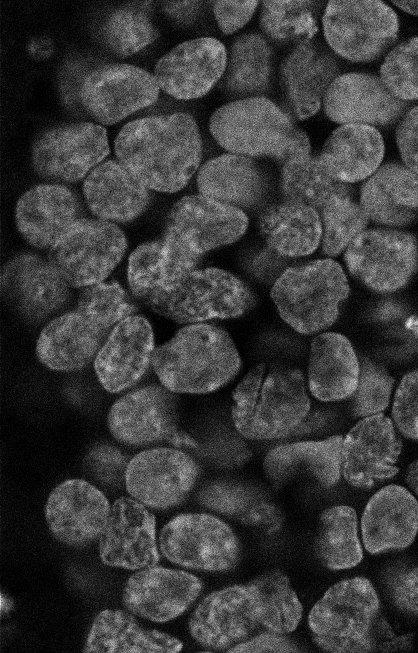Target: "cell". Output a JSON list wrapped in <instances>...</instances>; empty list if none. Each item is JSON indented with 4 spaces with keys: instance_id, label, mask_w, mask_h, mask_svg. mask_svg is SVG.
I'll use <instances>...</instances> for the list:
<instances>
[{
    "instance_id": "1",
    "label": "cell",
    "mask_w": 418,
    "mask_h": 653,
    "mask_svg": "<svg viewBox=\"0 0 418 653\" xmlns=\"http://www.w3.org/2000/svg\"><path fill=\"white\" fill-rule=\"evenodd\" d=\"M114 149L119 162L148 189L175 193L198 170L202 139L195 118L175 112L127 123Z\"/></svg>"
},
{
    "instance_id": "2",
    "label": "cell",
    "mask_w": 418,
    "mask_h": 653,
    "mask_svg": "<svg viewBox=\"0 0 418 653\" xmlns=\"http://www.w3.org/2000/svg\"><path fill=\"white\" fill-rule=\"evenodd\" d=\"M135 306L117 282L84 287L77 307L50 321L36 343L38 360L54 371H75L95 359L112 329Z\"/></svg>"
},
{
    "instance_id": "3",
    "label": "cell",
    "mask_w": 418,
    "mask_h": 653,
    "mask_svg": "<svg viewBox=\"0 0 418 653\" xmlns=\"http://www.w3.org/2000/svg\"><path fill=\"white\" fill-rule=\"evenodd\" d=\"M232 421L251 440H271L295 431L307 417L310 399L301 370L259 363L233 391Z\"/></svg>"
},
{
    "instance_id": "4",
    "label": "cell",
    "mask_w": 418,
    "mask_h": 653,
    "mask_svg": "<svg viewBox=\"0 0 418 653\" xmlns=\"http://www.w3.org/2000/svg\"><path fill=\"white\" fill-rule=\"evenodd\" d=\"M151 364L161 385L174 393L207 394L232 381L241 358L229 333L221 327L188 324L156 347Z\"/></svg>"
},
{
    "instance_id": "5",
    "label": "cell",
    "mask_w": 418,
    "mask_h": 653,
    "mask_svg": "<svg viewBox=\"0 0 418 653\" xmlns=\"http://www.w3.org/2000/svg\"><path fill=\"white\" fill-rule=\"evenodd\" d=\"M214 140L228 153L267 157L282 165L311 154L310 140L294 117L265 96L235 99L217 108L209 119Z\"/></svg>"
},
{
    "instance_id": "6",
    "label": "cell",
    "mask_w": 418,
    "mask_h": 653,
    "mask_svg": "<svg viewBox=\"0 0 418 653\" xmlns=\"http://www.w3.org/2000/svg\"><path fill=\"white\" fill-rule=\"evenodd\" d=\"M379 607V597L367 578L334 584L309 613L314 643L328 652L379 651L385 626L378 618Z\"/></svg>"
},
{
    "instance_id": "7",
    "label": "cell",
    "mask_w": 418,
    "mask_h": 653,
    "mask_svg": "<svg viewBox=\"0 0 418 653\" xmlns=\"http://www.w3.org/2000/svg\"><path fill=\"white\" fill-rule=\"evenodd\" d=\"M155 313L181 324L244 315L255 304L249 286L219 268L194 269L138 298Z\"/></svg>"
},
{
    "instance_id": "8",
    "label": "cell",
    "mask_w": 418,
    "mask_h": 653,
    "mask_svg": "<svg viewBox=\"0 0 418 653\" xmlns=\"http://www.w3.org/2000/svg\"><path fill=\"white\" fill-rule=\"evenodd\" d=\"M350 292L346 274L330 258L286 269L271 288L280 317L296 332L311 335L329 328Z\"/></svg>"
},
{
    "instance_id": "9",
    "label": "cell",
    "mask_w": 418,
    "mask_h": 653,
    "mask_svg": "<svg viewBox=\"0 0 418 653\" xmlns=\"http://www.w3.org/2000/svg\"><path fill=\"white\" fill-rule=\"evenodd\" d=\"M321 21L328 47L350 62L378 59L398 37V17L382 1H329Z\"/></svg>"
},
{
    "instance_id": "10",
    "label": "cell",
    "mask_w": 418,
    "mask_h": 653,
    "mask_svg": "<svg viewBox=\"0 0 418 653\" xmlns=\"http://www.w3.org/2000/svg\"><path fill=\"white\" fill-rule=\"evenodd\" d=\"M127 248L123 231L105 220L78 219L50 248L49 262L70 287L103 282Z\"/></svg>"
},
{
    "instance_id": "11",
    "label": "cell",
    "mask_w": 418,
    "mask_h": 653,
    "mask_svg": "<svg viewBox=\"0 0 418 653\" xmlns=\"http://www.w3.org/2000/svg\"><path fill=\"white\" fill-rule=\"evenodd\" d=\"M158 547L169 562L200 571H227L240 558L239 540L231 527L206 513L172 518L160 531Z\"/></svg>"
},
{
    "instance_id": "12",
    "label": "cell",
    "mask_w": 418,
    "mask_h": 653,
    "mask_svg": "<svg viewBox=\"0 0 418 653\" xmlns=\"http://www.w3.org/2000/svg\"><path fill=\"white\" fill-rule=\"evenodd\" d=\"M176 393L163 385H148L117 399L109 409L111 435L129 446L167 442L176 447H196V441L178 426Z\"/></svg>"
},
{
    "instance_id": "13",
    "label": "cell",
    "mask_w": 418,
    "mask_h": 653,
    "mask_svg": "<svg viewBox=\"0 0 418 653\" xmlns=\"http://www.w3.org/2000/svg\"><path fill=\"white\" fill-rule=\"evenodd\" d=\"M350 274L378 293L404 288L418 270V241L390 228L364 230L344 251Z\"/></svg>"
},
{
    "instance_id": "14",
    "label": "cell",
    "mask_w": 418,
    "mask_h": 653,
    "mask_svg": "<svg viewBox=\"0 0 418 653\" xmlns=\"http://www.w3.org/2000/svg\"><path fill=\"white\" fill-rule=\"evenodd\" d=\"M248 223V217L241 209L202 194L188 195L171 208L162 238L201 258L207 251L240 239Z\"/></svg>"
},
{
    "instance_id": "15",
    "label": "cell",
    "mask_w": 418,
    "mask_h": 653,
    "mask_svg": "<svg viewBox=\"0 0 418 653\" xmlns=\"http://www.w3.org/2000/svg\"><path fill=\"white\" fill-rule=\"evenodd\" d=\"M262 627L261 610L249 582L205 596L192 612L188 629L201 646L228 651Z\"/></svg>"
},
{
    "instance_id": "16",
    "label": "cell",
    "mask_w": 418,
    "mask_h": 653,
    "mask_svg": "<svg viewBox=\"0 0 418 653\" xmlns=\"http://www.w3.org/2000/svg\"><path fill=\"white\" fill-rule=\"evenodd\" d=\"M199 472L185 452L158 447L141 451L128 462L124 483L130 497L148 508L165 510L185 500Z\"/></svg>"
},
{
    "instance_id": "17",
    "label": "cell",
    "mask_w": 418,
    "mask_h": 653,
    "mask_svg": "<svg viewBox=\"0 0 418 653\" xmlns=\"http://www.w3.org/2000/svg\"><path fill=\"white\" fill-rule=\"evenodd\" d=\"M107 131L90 123L52 128L34 142L32 165L42 177L75 182L91 172L109 154Z\"/></svg>"
},
{
    "instance_id": "18",
    "label": "cell",
    "mask_w": 418,
    "mask_h": 653,
    "mask_svg": "<svg viewBox=\"0 0 418 653\" xmlns=\"http://www.w3.org/2000/svg\"><path fill=\"white\" fill-rule=\"evenodd\" d=\"M160 93L150 72L128 64H110L90 72L80 88V100L99 123L112 125L154 104Z\"/></svg>"
},
{
    "instance_id": "19",
    "label": "cell",
    "mask_w": 418,
    "mask_h": 653,
    "mask_svg": "<svg viewBox=\"0 0 418 653\" xmlns=\"http://www.w3.org/2000/svg\"><path fill=\"white\" fill-rule=\"evenodd\" d=\"M402 442L383 413L359 420L343 438L341 475L351 486L369 489L394 477Z\"/></svg>"
},
{
    "instance_id": "20",
    "label": "cell",
    "mask_w": 418,
    "mask_h": 653,
    "mask_svg": "<svg viewBox=\"0 0 418 653\" xmlns=\"http://www.w3.org/2000/svg\"><path fill=\"white\" fill-rule=\"evenodd\" d=\"M98 543L100 559L109 567L134 571L160 561L155 516L132 497L114 501Z\"/></svg>"
},
{
    "instance_id": "21",
    "label": "cell",
    "mask_w": 418,
    "mask_h": 653,
    "mask_svg": "<svg viewBox=\"0 0 418 653\" xmlns=\"http://www.w3.org/2000/svg\"><path fill=\"white\" fill-rule=\"evenodd\" d=\"M228 51L214 37L184 41L164 54L154 67V77L167 95L178 100L205 96L224 75Z\"/></svg>"
},
{
    "instance_id": "22",
    "label": "cell",
    "mask_w": 418,
    "mask_h": 653,
    "mask_svg": "<svg viewBox=\"0 0 418 653\" xmlns=\"http://www.w3.org/2000/svg\"><path fill=\"white\" fill-rule=\"evenodd\" d=\"M111 506L106 496L83 479H68L49 494L45 519L56 540L85 547L99 539Z\"/></svg>"
},
{
    "instance_id": "23",
    "label": "cell",
    "mask_w": 418,
    "mask_h": 653,
    "mask_svg": "<svg viewBox=\"0 0 418 653\" xmlns=\"http://www.w3.org/2000/svg\"><path fill=\"white\" fill-rule=\"evenodd\" d=\"M202 581L183 570L151 566L126 581L122 603L127 611L156 623L182 615L199 597Z\"/></svg>"
},
{
    "instance_id": "24",
    "label": "cell",
    "mask_w": 418,
    "mask_h": 653,
    "mask_svg": "<svg viewBox=\"0 0 418 653\" xmlns=\"http://www.w3.org/2000/svg\"><path fill=\"white\" fill-rule=\"evenodd\" d=\"M323 110L332 122L389 126L405 115L408 103L396 98L380 77L366 73L340 74L328 88Z\"/></svg>"
},
{
    "instance_id": "25",
    "label": "cell",
    "mask_w": 418,
    "mask_h": 653,
    "mask_svg": "<svg viewBox=\"0 0 418 653\" xmlns=\"http://www.w3.org/2000/svg\"><path fill=\"white\" fill-rule=\"evenodd\" d=\"M339 75L338 62L330 49L313 40L295 45L279 67V83L288 112L295 120L315 115Z\"/></svg>"
},
{
    "instance_id": "26",
    "label": "cell",
    "mask_w": 418,
    "mask_h": 653,
    "mask_svg": "<svg viewBox=\"0 0 418 653\" xmlns=\"http://www.w3.org/2000/svg\"><path fill=\"white\" fill-rule=\"evenodd\" d=\"M154 334L149 321L130 315L110 332L94 359V370L101 386L119 393L134 386L151 364Z\"/></svg>"
},
{
    "instance_id": "27",
    "label": "cell",
    "mask_w": 418,
    "mask_h": 653,
    "mask_svg": "<svg viewBox=\"0 0 418 653\" xmlns=\"http://www.w3.org/2000/svg\"><path fill=\"white\" fill-rule=\"evenodd\" d=\"M418 532V501L405 487L387 485L367 502L361 517L362 541L370 554L410 546Z\"/></svg>"
},
{
    "instance_id": "28",
    "label": "cell",
    "mask_w": 418,
    "mask_h": 653,
    "mask_svg": "<svg viewBox=\"0 0 418 653\" xmlns=\"http://www.w3.org/2000/svg\"><path fill=\"white\" fill-rule=\"evenodd\" d=\"M2 287L28 318L43 319L61 308L69 298V284L40 257H14L2 273Z\"/></svg>"
},
{
    "instance_id": "29",
    "label": "cell",
    "mask_w": 418,
    "mask_h": 653,
    "mask_svg": "<svg viewBox=\"0 0 418 653\" xmlns=\"http://www.w3.org/2000/svg\"><path fill=\"white\" fill-rule=\"evenodd\" d=\"M78 215V201L68 188L38 185L19 198L15 222L29 244L37 248H51L79 219Z\"/></svg>"
},
{
    "instance_id": "30",
    "label": "cell",
    "mask_w": 418,
    "mask_h": 653,
    "mask_svg": "<svg viewBox=\"0 0 418 653\" xmlns=\"http://www.w3.org/2000/svg\"><path fill=\"white\" fill-rule=\"evenodd\" d=\"M199 194L245 212L259 206L269 191V179L255 159L226 153L198 170Z\"/></svg>"
},
{
    "instance_id": "31",
    "label": "cell",
    "mask_w": 418,
    "mask_h": 653,
    "mask_svg": "<svg viewBox=\"0 0 418 653\" xmlns=\"http://www.w3.org/2000/svg\"><path fill=\"white\" fill-rule=\"evenodd\" d=\"M359 204L377 224H411L418 217V173L396 162L381 165L362 184Z\"/></svg>"
},
{
    "instance_id": "32",
    "label": "cell",
    "mask_w": 418,
    "mask_h": 653,
    "mask_svg": "<svg viewBox=\"0 0 418 653\" xmlns=\"http://www.w3.org/2000/svg\"><path fill=\"white\" fill-rule=\"evenodd\" d=\"M149 189L123 164L109 160L96 166L83 184L90 211L105 221L128 222L150 201Z\"/></svg>"
},
{
    "instance_id": "33",
    "label": "cell",
    "mask_w": 418,
    "mask_h": 653,
    "mask_svg": "<svg viewBox=\"0 0 418 653\" xmlns=\"http://www.w3.org/2000/svg\"><path fill=\"white\" fill-rule=\"evenodd\" d=\"M360 361L349 339L336 332L313 338L308 363V387L323 402L348 399L355 391Z\"/></svg>"
},
{
    "instance_id": "34",
    "label": "cell",
    "mask_w": 418,
    "mask_h": 653,
    "mask_svg": "<svg viewBox=\"0 0 418 653\" xmlns=\"http://www.w3.org/2000/svg\"><path fill=\"white\" fill-rule=\"evenodd\" d=\"M384 150L383 137L375 127L345 124L328 136L319 157L335 179L351 184L366 180L381 166Z\"/></svg>"
},
{
    "instance_id": "35",
    "label": "cell",
    "mask_w": 418,
    "mask_h": 653,
    "mask_svg": "<svg viewBox=\"0 0 418 653\" xmlns=\"http://www.w3.org/2000/svg\"><path fill=\"white\" fill-rule=\"evenodd\" d=\"M183 643L176 637L140 626L129 611L105 609L89 629L86 653H177Z\"/></svg>"
},
{
    "instance_id": "36",
    "label": "cell",
    "mask_w": 418,
    "mask_h": 653,
    "mask_svg": "<svg viewBox=\"0 0 418 653\" xmlns=\"http://www.w3.org/2000/svg\"><path fill=\"white\" fill-rule=\"evenodd\" d=\"M343 437L335 435L319 441L280 445L264 458L263 469L274 483H282L299 473H308L322 486L332 487L341 476Z\"/></svg>"
},
{
    "instance_id": "37",
    "label": "cell",
    "mask_w": 418,
    "mask_h": 653,
    "mask_svg": "<svg viewBox=\"0 0 418 653\" xmlns=\"http://www.w3.org/2000/svg\"><path fill=\"white\" fill-rule=\"evenodd\" d=\"M258 226L268 246L282 256H307L321 243L319 214L302 204L283 200L270 205L261 213Z\"/></svg>"
},
{
    "instance_id": "38",
    "label": "cell",
    "mask_w": 418,
    "mask_h": 653,
    "mask_svg": "<svg viewBox=\"0 0 418 653\" xmlns=\"http://www.w3.org/2000/svg\"><path fill=\"white\" fill-rule=\"evenodd\" d=\"M272 48L258 33H245L232 42L221 89L236 99L264 96L271 87Z\"/></svg>"
},
{
    "instance_id": "39",
    "label": "cell",
    "mask_w": 418,
    "mask_h": 653,
    "mask_svg": "<svg viewBox=\"0 0 418 653\" xmlns=\"http://www.w3.org/2000/svg\"><path fill=\"white\" fill-rule=\"evenodd\" d=\"M200 258L192 256L165 239L139 245L128 261V284L138 299L146 292L166 285L197 268Z\"/></svg>"
},
{
    "instance_id": "40",
    "label": "cell",
    "mask_w": 418,
    "mask_h": 653,
    "mask_svg": "<svg viewBox=\"0 0 418 653\" xmlns=\"http://www.w3.org/2000/svg\"><path fill=\"white\" fill-rule=\"evenodd\" d=\"M280 189L284 200L302 204L319 212L336 196H352L353 189L335 179L319 156L304 155L282 165Z\"/></svg>"
},
{
    "instance_id": "41",
    "label": "cell",
    "mask_w": 418,
    "mask_h": 653,
    "mask_svg": "<svg viewBox=\"0 0 418 653\" xmlns=\"http://www.w3.org/2000/svg\"><path fill=\"white\" fill-rule=\"evenodd\" d=\"M316 553L321 563L331 570L350 569L361 562L363 551L355 509L336 505L321 513Z\"/></svg>"
},
{
    "instance_id": "42",
    "label": "cell",
    "mask_w": 418,
    "mask_h": 653,
    "mask_svg": "<svg viewBox=\"0 0 418 653\" xmlns=\"http://www.w3.org/2000/svg\"><path fill=\"white\" fill-rule=\"evenodd\" d=\"M322 3L318 1H262L259 25L264 37L277 44H300L318 32Z\"/></svg>"
},
{
    "instance_id": "43",
    "label": "cell",
    "mask_w": 418,
    "mask_h": 653,
    "mask_svg": "<svg viewBox=\"0 0 418 653\" xmlns=\"http://www.w3.org/2000/svg\"><path fill=\"white\" fill-rule=\"evenodd\" d=\"M249 584L260 605L262 627L284 635L294 631L301 621L303 607L289 578L273 570L257 576Z\"/></svg>"
},
{
    "instance_id": "44",
    "label": "cell",
    "mask_w": 418,
    "mask_h": 653,
    "mask_svg": "<svg viewBox=\"0 0 418 653\" xmlns=\"http://www.w3.org/2000/svg\"><path fill=\"white\" fill-rule=\"evenodd\" d=\"M321 249L330 257L339 255L364 230L369 218L352 196H336L319 212Z\"/></svg>"
},
{
    "instance_id": "45",
    "label": "cell",
    "mask_w": 418,
    "mask_h": 653,
    "mask_svg": "<svg viewBox=\"0 0 418 653\" xmlns=\"http://www.w3.org/2000/svg\"><path fill=\"white\" fill-rule=\"evenodd\" d=\"M380 78L398 99H418V36L394 47L380 67Z\"/></svg>"
},
{
    "instance_id": "46",
    "label": "cell",
    "mask_w": 418,
    "mask_h": 653,
    "mask_svg": "<svg viewBox=\"0 0 418 653\" xmlns=\"http://www.w3.org/2000/svg\"><path fill=\"white\" fill-rule=\"evenodd\" d=\"M104 33L110 48L126 57L153 42L156 31L144 12L122 8L108 18Z\"/></svg>"
},
{
    "instance_id": "47",
    "label": "cell",
    "mask_w": 418,
    "mask_h": 653,
    "mask_svg": "<svg viewBox=\"0 0 418 653\" xmlns=\"http://www.w3.org/2000/svg\"><path fill=\"white\" fill-rule=\"evenodd\" d=\"M393 385L394 378L385 368L362 359L357 387L348 398L352 415L364 418L383 413L389 405Z\"/></svg>"
},
{
    "instance_id": "48",
    "label": "cell",
    "mask_w": 418,
    "mask_h": 653,
    "mask_svg": "<svg viewBox=\"0 0 418 653\" xmlns=\"http://www.w3.org/2000/svg\"><path fill=\"white\" fill-rule=\"evenodd\" d=\"M392 421L403 436L418 441V368L408 372L396 389Z\"/></svg>"
},
{
    "instance_id": "49",
    "label": "cell",
    "mask_w": 418,
    "mask_h": 653,
    "mask_svg": "<svg viewBox=\"0 0 418 653\" xmlns=\"http://www.w3.org/2000/svg\"><path fill=\"white\" fill-rule=\"evenodd\" d=\"M200 501L211 510L239 518L254 504L250 503V496L243 488L227 484L207 487L201 492Z\"/></svg>"
},
{
    "instance_id": "50",
    "label": "cell",
    "mask_w": 418,
    "mask_h": 653,
    "mask_svg": "<svg viewBox=\"0 0 418 653\" xmlns=\"http://www.w3.org/2000/svg\"><path fill=\"white\" fill-rule=\"evenodd\" d=\"M87 464L97 480L116 485L125 480L128 465L125 456L108 445L97 446L87 456Z\"/></svg>"
},
{
    "instance_id": "51",
    "label": "cell",
    "mask_w": 418,
    "mask_h": 653,
    "mask_svg": "<svg viewBox=\"0 0 418 653\" xmlns=\"http://www.w3.org/2000/svg\"><path fill=\"white\" fill-rule=\"evenodd\" d=\"M258 5V1H215L213 14L221 32L231 35L251 20Z\"/></svg>"
},
{
    "instance_id": "52",
    "label": "cell",
    "mask_w": 418,
    "mask_h": 653,
    "mask_svg": "<svg viewBox=\"0 0 418 653\" xmlns=\"http://www.w3.org/2000/svg\"><path fill=\"white\" fill-rule=\"evenodd\" d=\"M396 143L404 165L418 173V106L408 110L401 119Z\"/></svg>"
},
{
    "instance_id": "53",
    "label": "cell",
    "mask_w": 418,
    "mask_h": 653,
    "mask_svg": "<svg viewBox=\"0 0 418 653\" xmlns=\"http://www.w3.org/2000/svg\"><path fill=\"white\" fill-rule=\"evenodd\" d=\"M227 652H297L295 645L290 642L284 634L267 631L252 636L241 642Z\"/></svg>"
},
{
    "instance_id": "54",
    "label": "cell",
    "mask_w": 418,
    "mask_h": 653,
    "mask_svg": "<svg viewBox=\"0 0 418 653\" xmlns=\"http://www.w3.org/2000/svg\"><path fill=\"white\" fill-rule=\"evenodd\" d=\"M395 604L402 610L418 615V567L401 574L394 584Z\"/></svg>"
},
{
    "instance_id": "55",
    "label": "cell",
    "mask_w": 418,
    "mask_h": 653,
    "mask_svg": "<svg viewBox=\"0 0 418 653\" xmlns=\"http://www.w3.org/2000/svg\"><path fill=\"white\" fill-rule=\"evenodd\" d=\"M245 524L258 527L265 532H274L282 524V514L273 504L266 502L254 503L239 518Z\"/></svg>"
},
{
    "instance_id": "56",
    "label": "cell",
    "mask_w": 418,
    "mask_h": 653,
    "mask_svg": "<svg viewBox=\"0 0 418 653\" xmlns=\"http://www.w3.org/2000/svg\"><path fill=\"white\" fill-rule=\"evenodd\" d=\"M168 4V12L174 17L181 18L193 10L196 2H170Z\"/></svg>"
},
{
    "instance_id": "57",
    "label": "cell",
    "mask_w": 418,
    "mask_h": 653,
    "mask_svg": "<svg viewBox=\"0 0 418 653\" xmlns=\"http://www.w3.org/2000/svg\"><path fill=\"white\" fill-rule=\"evenodd\" d=\"M405 480L411 491L418 496V459L408 466Z\"/></svg>"
},
{
    "instance_id": "58",
    "label": "cell",
    "mask_w": 418,
    "mask_h": 653,
    "mask_svg": "<svg viewBox=\"0 0 418 653\" xmlns=\"http://www.w3.org/2000/svg\"><path fill=\"white\" fill-rule=\"evenodd\" d=\"M392 3L399 9L418 16V1H393Z\"/></svg>"
},
{
    "instance_id": "59",
    "label": "cell",
    "mask_w": 418,
    "mask_h": 653,
    "mask_svg": "<svg viewBox=\"0 0 418 653\" xmlns=\"http://www.w3.org/2000/svg\"><path fill=\"white\" fill-rule=\"evenodd\" d=\"M1 602V615L8 613L13 606L12 600L8 598L5 594L1 593L0 595Z\"/></svg>"
}]
</instances>
